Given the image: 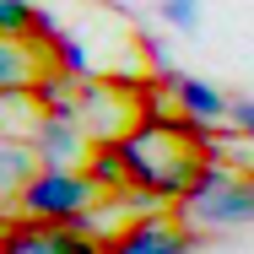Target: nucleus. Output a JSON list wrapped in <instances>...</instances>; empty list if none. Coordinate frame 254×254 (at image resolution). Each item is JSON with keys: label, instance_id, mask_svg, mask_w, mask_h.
Instances as JSON below:
<instances>
[{"label": "nucleus", "instance_id": "nucleus-9", "mask_svg": "<svg viewBox=\"0 0 254 254\" xmlns=\"http://www.w3.org/2000/svg\"><path fill=\"white\" fill-rule=\"evenodd\" d=\"M157 11L173 33H200V22H205V0H162Z\"/></svg>", "mask_w": 254, "mask_h": 254}, {"label": "nucleus", "instance_id": "nucleus-5", "mask_svg": "<svg viewBox=\"0 0 254 254\" xmlns=\"http://www.w3.org/2000/svg\"><path fill=\"white\" fill-rule=\"evenodd\" d=\"M190 249H195V227H184L179 216L168 222L162 211L130 222V227L108 244V254H190Z\"/></svg>", "mask_w": 254, "mask_h": 254}, {"label": "nucleus", "instance_id": "nucleus-4", "mask_svg": "<svg viewBox=\"0 0 254 254\" xmlns=\"http://www.w3.org/2000/svg\"><path fill=\"white\" fill-rule=\"evenodd\" d=\"M0 254H108V244L92 238L87 227H65V222H5Z\"/></svg>", "mask_w": 254, "mask_h": 254}, {"label": "nucleus", "instance_id": "nucleus-7", "mask_svg": "<svg viewBox=\"0 0 254 254\" xmlns=\"http://www.w3.org/2000/svg\"><path fill=\"white\" fill-rule=\"evenodd\" d=\"M38 168H44V162H38V152H33L27 135H0V179H5V200H16Z\"/></svg>", "mask_w": 254, "mask_h": 254}, {"label": "nucleus", "instance_id": "nucleus-8", "mask_svg": "<svg viewBox=\"0 0 254 254\" xmlns=\"http://www.w3.org/2000/svg\"><path fill=\"white\" fill-rule=\"evenodd\" d=\"M44 0H0V38H33Z\"/></svg>", "mask_w": 254, "mask_h": 254}, {"label": "nucleus", "instance_id": "nucleus-3", "mask_svg": "<svg viewBox=\"0 0 254 254\" xmlns=\"http://www.w3.org/2000/svg\"><path fill=\"white\" fill-rule=\"evenodd\" d=\"M27 141H33V152H38L44 168H76V162H87L98 152V141L87 135L81 114H38Z\"/></svg>", "mask_w": 254, "mask_h": 254}, {"label": "nucleus", "instance_id": "nucleus-1", "mask_svg": "<svg viewBox=\"0 0 254 254\" xmlns=\"http://www.w3.org/2000/svg\"><path fill=\"white\" fill-rule=\"evenodd\" d=\"M108 195H103V184L92 173H81V168H38L27 179V190L16 200H5V211H11V222H65V227H76Z\"/></svg>", "mask_w": 254, "mask_h": 254}, {"label": "nucleus", "instance_id": "nucleus-11", "mask_svg": "<svg viewBox=\"0 0 254 254\" xmlns=\"http://www.w3.org/2000/svg\"><path fill=\"white\" fill-rule=\"evenodd\" d=\"M249 179H254V168H249Z\"/></svg>", "mask_w": 254, "mask_h": 254}, {"label": "nucleus", "instance_id": "nucleus-6", "mask_svg": "<svg viewBox=\"0 0 254 254\" xmlns=\"http://www.w3.org/2000/svg\"><path fill=\"white\" fill-rule=\"evenodd\" d=\"M162 81H168L173 108H179L184 119H195V125H222V119L233 114V98H227L216 81H205V76H184V70H173V76H162Z\"/></svg>", "mask_w": 254, "mask_h": 254}, {"label": "nucleus", "instance_id": "nucleus-2", "mask_svg": "<svg viewBox=\"0 0 254 254\" xmlns=\"http://www.w3.org/2000/svg\"><path fill=\"white\" fill-rule=\"evenodd\" d=\"M184 227H244L254 222V179L249 168H233L227 157H205L190 200L179 205Z\"/></svg>", "mask_w": 254, "mask_h": 254}, {"label": "nucleus", "instance_id": "nucleus-10", "mask_svg": "<svg viewBox=\"0 0 254 254\" xmlns=\"http://www.w3.org/2000/svg\"><path fill=\"white\" fill-rule=\"evenodd\" d=\"M227 125H233L238 135H249V141H254V98H233V114H227Z\"/></svg>", "mask_w": 254, "mask_h": 254}]
</instances>
